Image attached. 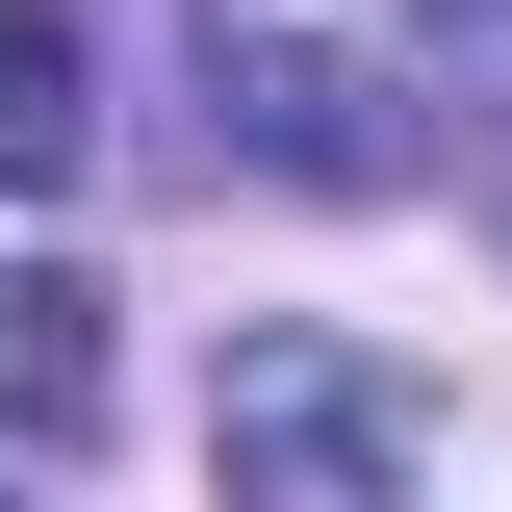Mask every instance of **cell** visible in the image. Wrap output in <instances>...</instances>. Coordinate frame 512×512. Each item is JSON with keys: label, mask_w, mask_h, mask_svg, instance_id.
I'll list each match as a JSON object with an SVG mask.
<instances>
[{"label": "cell", "mask_w": 512, "mask_h": 512, "mask_svg": "<svg viewBox=\"0 0 512 512\" xmlns=\"http://www.w3.org/2000/svg\"><path fill=\"white\" fill-rule=\"evenodd\" d=\"M205 461H231L256 512H384L410 461H436V410L384 359H333V333H231V410H205Z\"/></svg>", "instance_id": "6da1fadb"}, {"label": "cell", "mask_w": 512, "mask_h": 512, "mask_svg": "<svg viewBox=\"0 0 512 512\" xmlns=\"http://www.w3.org/2000/svg\"><path fill=\"white\" fill-rule=\"evenodd\" d=\"M0 180H77V0H0Z\"/></svg>", "instance_id": "3957f363"}, {"label": "cell", "mask_w": 512, "mask_h": 512, "mask_svg": "<svg viewBox=\"0 0 512 512\" xmlns=\"http://www.w3.org/2000/svg\"><path fill=\"white\" fill-rule=\"evenodd\" d=\"M0 436H103V282L0 256Z\"/></svg>", "instance_id": "7a4b0ae2"}, {"label": "cell", "mask_w": 512, "mask_h": 512, "mask_svg": "<svg viewBox=\"0 0 512 512\" xmlns=\"http://www.w3.org/2000/svg\"><path fill=\"white\" fill-rule=\"evenodd\" d=\"M256 154H282V180H384V128H359L333 52H256Z\"/></svg>", "instance_id": "277c9868"}]
</instances>
